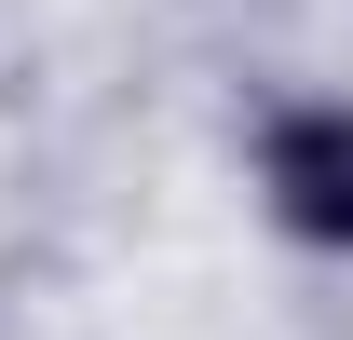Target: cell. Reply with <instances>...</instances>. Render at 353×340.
<instances>
[{
  "label": "cell",
  "instance_id": "obj_1",
  "mask_svg": "<svg viewBox=\"0 0 353 340\" xmlns=\"http://www.w3.org/2000/svg\"><path fill=\"white\" fill-rule=\"evenodd\" d=\"M272 191L299 232H353V123H285L272 136Z\"/></svg>",
  "mask_w": 353,
  "mask_h": 340
}]
</instances>
